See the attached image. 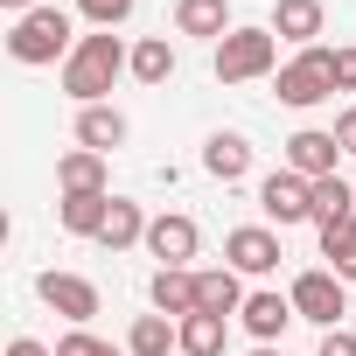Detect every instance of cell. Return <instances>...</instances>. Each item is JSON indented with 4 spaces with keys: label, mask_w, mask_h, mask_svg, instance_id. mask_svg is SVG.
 I'll use <instances>...</instances> for the list:
<instances>
[{
    "label": "cell",
    "mask_w": 356,
    "mask_h": 356,
    "mask_svg": "<svg viewBox=\"0 0 356 356\" xmlns=\"http://www.w3.org/2000/svg\"><path fill=\"white\" fill-rule=\"evenodd\" d=\"M119 77H133V49H126L112 29L77 35V49H70V63H63V91H70L77 105H105V91H112Z\"/></svg>",
    "instance_id": "obj_1"
},
{
    "label": "cell",
    "mask_w": 356,
    "mask_h": 356,
    "mask_svg": "<svg viewBox=\"0 0 356 356\" xmlns=\"http://www.w3.org/2000/svg\"><path fill=\"white\" fill-rule=\"evenodd\" d=\"M70 49H77V22L56 8V0H42L35 15H22V22L8 29V56H15L22 70H42V63H70Z\"/></svg>",
    "instance_id": "obj_2"
},
{
    "label": "cell",
    "mask_w": 356,
    "mask_h": 356,
    "mask_svg": "<svg viewBox=\"0 0 356 356\" xmlns=\"http://www.w3.org/2000/svg\"><path fill=\"white\" fill-rule=\"evenodd\" d=\"M217 84H259V77H280V35L273 29H231L210 56Z\"/></svg>",
    "instance_id": "obj_3"
},
{
    "label": "cell",
    "mask_w": 356,
    "mask_h": 356,
    "mask_svg": "<svg viewBox=\"0 0 356 356\" xmlns=\"http://www.w3.org/2000/svg\"><path fill=\"white\" fill-rule=\"evenodd\" d=\"M286 300H293V314H300V321H314L321 335H328V328H342V314H349V286H342L328 266H307V273H293Z\"/></svg>",
    "instance_id": "obj_4"
},
{
    "label": "cell",
    "mask_w": 356,
    "mask_h": 356,
    "mask_svg": "<svg viewBox=\"0 0 356 356\" xmlns=\"http://www.w3.org/2000/svg\"><path fill=\"white\" fill-rule=\"evenodd\" d=\"M259 210L273 231H293V224H314V182L293 168H273L266 182H259Z\"/></svg>",
    "instance_id": "obj_5"
},
{
    "label": "cell",
    "mask_w": 356,
    "mask_h": 356,
    "mask_svg": "<svg viewBox=\"0 0 356 356\" xmlns=\"http://www.w3.org/2000/svg\"><path fill=\"white\" fill-rule=\"evenodd\" d=\"M280 105H293V112H314L321 98H335V77H328V49L314 42V49H300L293 63H280Z\"/></svg>",
    "instance_id": "obj_6"
},
{
    "label": "cell",
    "mask_w": 356,
    "mask_h": 356,
    "mask_svg": "<svg viewBox=\"0 0 356 356\" xmlns=\"http://www.w3.org/2000/svg\"><path fill=\"white\" fill-rule=\"evenodd\" d=\"M280 231L273 224H238L231 238H224V266L231 273H245V280H266V273H280Z\"/></svg>",
    "instance_id": "obj_7"
},
{
    "label": "cell",
    "mask_w": 356,
    "mask_h": 356,
    "mask_svg": "<svg viewBox=\"0 0 356 356\" xmlns=\"http://www.w3.org/2000/svg\"><path fill=\"white\" fill-rule=\"evenodd\" d=\"M35 293H42V307H49V314H63L70 328H91V314L105 307V300H98V286H91L84 273H42V280H35Z\"/></svg>",
    "instance_id": "obj_8"
},
{
    "label": "cell",
    "mask_w": 356,
    "mask_h": 356,
    "mask_svg": "<svg viewBox=\"0 0 356 356\" xmlns=\"http://www.w3.org/2000/svg\"><path fill=\"white\" fill-rule=\"evenodd\" d=\"M147 252H154L161 266H189V259L203 252V231H196V217H182V210H161V217L147 224Z\"/></svg>",
    "instance_id": "obj_9"
},
{
    "label": "cell",
    "mask_w": 356,
    "mask_h": 356,
    "mask_svg": "<svg viewBox=\"0 0 356 356\" xmlns=\"http://www.w3.org/2000/svg\"><path fill=\"white\" fill-rule=\"evenodd\" d=\"M238 321H245V335H252V342H280V335H286L300 314H293V300H286L280 286H259V293H245Z\"/></svg>",
    "instance_id": "obj_10"
},
{
    "label": "cell",
    "mask_w": 356,
    "mask_h": 356,
    "mask_svg": "<svg viewBox=\"0 0 356 356\" xmlns=\"http://www.w3.org/2000/svg\"><path fill=\"white\" fill-rule=\"evenodd\" d=\"M147 300H154V314H168V321H189V314H196V266H154Z\"/></svg>",
    "instance_id": "obj_11"
},
{
    "label": "cell",
    "mask_w": 356,
    "mask_h": 356,
    "mask_svg": "<svg viewBox=\"0 0 356 356\" xmlns=\"http://www.w3.org/2000/svg\"><path fill=\"white\" fill-rule=\"evenodd\" d=\"M335 161H342L335 133H321V126H300V133L286 140V161H280V168H293V175H307V182H321V175H335Z\"/></svg>",
    "instance_id": "obj_12"
},
{
    "label": "cell",
    "mask_w": 356,
    "mask_h": 356,
    "mask_svg": "<svg viewBox=\"0 0 356 356\" xmlns=\"http://www.w3.org/2000/svg\"><path fill=\"white\" fill-rule=\"evenodd\" d=\"M133 140V119L119 112V105H77V147H91V154H119Z\"/></svg>",
    "instance_id": "obj_13"
},
{
    "label": "cell",
    "mask_w": 356,
    "mask_h": 356,
    "mask_svg": "<svg viewBox=\"0 0 356 356\" xmlns=\"http://www.w3.org/2000/svg\"><path fill=\"white\" fill-rule=\"evenodd\" d=\"M231 22V0H175V35H196V42H224Z\"/></svg>",
    "instance_id": "obj_14"
},
{
    "label": "cell",
    "mask_w": 356,
    "mask_h": 356,
    "mask_svg": "<svg viewBox=\"0 0 356 356\" xmlns=\"http://www.w3.org/2000/svg\"><path fill=\"white\" fill-rule=\"evenodd\" d=\"M203 175L210 182H245L252 175V140L245 133H210L203 140Z\"/></svg>",
    "instance_id": "obj_15"
},
{
    "label": "cell",
    "mask_w": 356,
    "mask_h": 356,
    "mask_svg": "<svg viewBox=\"0 0 356 356\" xmlns=\"http://www.w3.org/2000/svg\"><path fill=\"white\" fill-rule=\"evenodd\" d=\"M196 307L231 321V314L245 307V273H231V266H203V273H196Z\"/></svg>",
    "instance_id": "obj_16"
},
{
    "label": "cell",
    "mask_w": 356,
    "mask_h": 356,
    "mask_svg": "<svg viewBox=\"0 0 356 356\" xmlns=\"http://www.w3.org/2000/svg\"><path fill=\"white\" fill-rule=\"evenodd\" d=\"M321 22H328V15H321V0H273V22H266V29H273L280 42H300V49H314Z\"/></svg>",
    "instance_id": "obj_17"
},
{
    "label": "cell",
    "mask_w": 356,
    "mask_h": 356,
    "mask_svg": "<svg viewBox=\"0 0 356 356\" xmlns=\"http://www.w3.org/2000/svg\"><path fill=\"white\" fill-rule=\"evenodd\" d=\"M126 356H182V328H175L168 314H133Z\"/></svg>",
    "instance_id": "obj_18"
},
{
    "label": "cell",
    "mask_w": 356,
    "mask_h": 356,
    "mask_svg": "<svg viewBox=\"0 0 356 356\" xmlns=\"http://www.w3.org/2000/svg\"><path fill=\"white\" fill-rule=\"evenodd\" d=\"M105 217H112V189H98V196H63V203H56V224H63L70 238H91V245H98Z\"/></svg>",
    "instance_id": "obj_19"
},
{
    "label": "cell",
    "mask_w": 356,
    "mask_h": 356,
    "mask_svg": "<svg viewBox=\"0 0 356 356\" xmlns=\"http://www.w3.org/2000/svg\"><path fill=\"white\" fill-rule=\"evenodd\" d=\"M56 189H63V196H98V189H105V154L70 147V154L56 161Z\"/></svg>",
    "instance_id": "obj_20"
},
{
    "label": "cell",
    "mask_w": 356,
    "mask_h": 356,
    "mask_svg": "<svg viewBox=\"0 0 356 356\" xmlns=\"http://www.w3.org/2000/svg\"><path fill=\"white\" fill-rule=\"evenodd\" d=\"M147 210L140 203H126V196H112V217H105V231H98V245L105 252H133V245H147Z\"/></svg>",
    "instance_id": "obj_21"
},
{
    "label": "cell",
    "mask_w": 356,
    "mask_h": 356,
    "mask_svg": "<svg viewBox=\"0 0 356 356\" xmlns=\"http://www.w3.org/2000/svg\"><path fill=\"white\" fill-rule=\"evenodd\" d=\"M349 217H356V182H342V175H321V182H314V231L349 224Z\"/></svg>",
    "instance_id": "obj_22"
},
{
    "label": "cell",
    "mask_w": 356,
    "mask_h": 356,
    "mask_svg": "<svg viewBox=\"0 0 356 356\" xmlns=\"http://www.w3.org/2000/svg\"><path fill=\"white\" fill-rule=\"evenodd\" d=\"M182 328V356H224V342H231V321L224 314H189V321H175Z\"/></svg>",
    "instance_id": "obj_23"
},
{
    "label": "cell",
    "mask_w": 356,
    "mask_h": 356,
    "mask_svg": "<svg viewBox=\"0 0 356 356\" xmlns=\"http://www.w3.org/2000/svg\"><path fill=\"white\" fill-rule=\"evenodd\" d=\"M175 63H182V56H175V42H168V35L133 42V77H140V84H168V77H175Z\"/></svg>",
    "instance_id": "obj_24"
},
{
    "label": "cell",
    "mask_w": 356,
    "mask_h": 356,
    "mask_svg": "<svg viewBox=\"0 0 356 356\" xmlns=\"http://www.w3.org/2000/svg\"><path fill=\"white\" fill-rule=\"evenodd\" d=\"M321 259H328V273H335L342 286H356V217L321 231Z\"/></svg>",
    "instance_id": "obj_25"
},
{
    "label": "cell",
    "mask_w": 356,
    "mask_h": 356,
    "mask_svg": "<svg viewBox=\"0 0 356 356\" xmlns=\"http://www.w3.org/2000/svg\"><path fill=\"white\" fill-rule=\"evenodd\" d=\"M77 15L91 29H119V22H133V0H77Z\"/></svg>",
    "instance_id": "obj_26"
},
{
    "label": "cell",
    "mask_w": 356,
    "mask_h": 356,
    "mask_svg": "<svg viewBox=\"0 0 356 356\" xmlns=\"http://www.w3.org/2000/svg\"><path fill=\"white\" fill-rule=\"evenodd\" d=\"M56 356H126V349H112V342H98L91 328H70V335L56 342Z\"/></svg>",
    "instance_id": "obj_27"
},
{
    "label": "cell",
    "mask_w": 356,
    "mask_h": 356,
    "mask_svg": "<svg viewBox=\"0 0 356 356\" xmlns=\"http://www.w3.org/2000/svg\"><path fill=\"white\" fill-rule=\"evenodd\" d=\"M328 77L335 91H356V49H328Z\"/></svg>",
    "instance_id": "obj_28"
},
{
    "label": "cell",
    "mask_w": 356,
    "mask_h": 356,
    "mask_svg": "<svg viewBox=\"0 0 356 356\" xmlns=\"http://www.w3.org/2000/svg\"><path fill=\"white\" fill-rule=\"evenodd\" d=\"M314 356H356V335H349V328H328V335H321V349H314Z\"/></svg>",
    "instance_id": "obj_29"
},
{
    "label": "cell",
    "mask_w": 356,
    "mask_h": 356,
    "mask_svg": "<svg viewBox=\"0 0 356 356\" xmlns=\"http://www.w3.org/2000/svg\"><path fill=\"white\" fill-rule=\"evenodd\" d=\"M328 133H335V147H342V154H356V105H349V112H335V126H328Z\"/></svg>",
    "instance_id": "obj_30"
},
{
    "label": "cell",
    "mask_w": 356,
    "mask_h": 356,
    "mask_svg": "<svg viewBox=\"0 0 356 356\" xmlns=\"http://www.w3.org/2000/svg\"><path fill=\"white\" fill-rule=\"evenodd\" d=\"M8 356H56V349H49V342H35V335H15V342H8Z\"/></svg>",
    "instance_id": "obj_31"
},
{
    "label": "cell",
    "mask_w": 356,
    "mask_h": 356,
    "mask_svg": "<svg viewBox=\"0 0 356 356\" xmlns=\"http://www.w3.org/2000/svg\"><path fill=\"white\" fill-rule=\"evenodd\" d=\"M252 356H286V349H280V342H259V349H252Z\"/></svg>",
    "instance_id": "obj_32"
}]
</instances>
